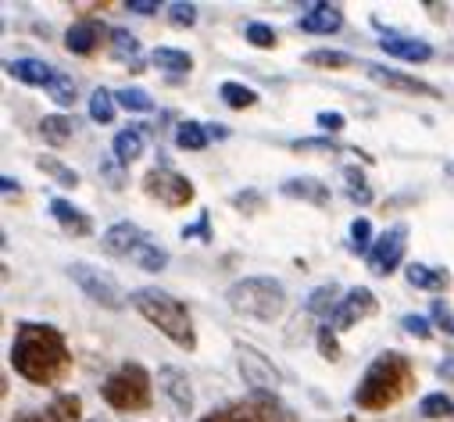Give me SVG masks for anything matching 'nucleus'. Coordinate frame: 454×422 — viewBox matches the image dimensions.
Instances as JSON below:
<instances>
[{"label":"nucleus","instance_id":"1","mask_svg":"<svg viewBox=\"0 0 454 422\" xmlns=\"http://www.w3.org/2000/svg\"><path fill=\"white\" fill-rule=\"evenodd\" d=\"M12 369L33 387H54L72 372L65 333L51 323H19L12 340Z\"/></svg>","mask_w":454,"mask_h":422},{"label":"nucleus","instance_id":"2","mask_svg":"<svg viewBox=\"0 0 454 422\" xmlns=\"http://www.w3.org/2000/svg\"><path fill=\"white\" fill-rule=\"evenodd\" d=\"M415 390V365L401 351H383L376 362L362 372L355 387V404L362 411H387L397 401H404Z\"/></svg>","mask_w":454,"mask_h":422},{"label":"nucleus","instance_id":"3","mask_svg":"<svg viewBox=\"0 0 454 422\" xmlns=\"http://www.w3.org/2000/svg\"><path fill=\"white\" fill-rule=\"evenodd\" d=\"M129 301H133V308L144 315V319L158 333H165L179 351H197L193 315H190V308L179 297H172L168 290H158V286H140V290H133Z\"/></svg>","mask_w":454,"mask_h":422},{"label":"nucleus","instance_id":"4","mask_svg":"<svg viewBox=\"0 0 454 422\" xmlns=\"http://www.w3.org/2000/svg\"><path fill=\"white\" fill-rule=\"evenodd\" d=\"M225 304H230L237 315H244V319L272 323L286 311V290L272 276H247L225 290Z\"/></svg>","mask_w":454,"mask_h":422},{"label":"nucleus","instance_id":"5","mask_svg":"<svg viewBox=\"0 0 454 422\" xmlns=\"http://www.w3.org/2000/svg\"><path fill=\"white\" fill-rule=\"evenodd\" d=\"M100 397L115 411H144L151 408V372L140 362H126L100 383Z\"/></svg>","mask_w":454,"mask_h":422},{"label":"nucleus","instance_id":"6","mask_svg":"<svg viewBox=\"0 0 454 422\" xmlns=\"http://www.w3.org/2000/svg\"><path fill=\"white\" fill-rule=\"evenodd\" d=\"M68 279H72L93 304H100V308H107V311H122V308H126V293L119 290V283L111 279L107 272L86 265V262L68 265Z\"/></svg>","mask_w":454,"mask_h":422},{"label":"nucleus","instance_id":"7","mask_svg":"<svg viewBox=\"0 0 454 422\" xmlns=\"http://www.w3.org/2000/svg\"><path fill=\"white\" fill-rule=\"evenodd\" d=\"M144 193H147L151 200L165 204V207H186V204H193V183H190L183 172H176L172 165L151 168V172L144 176Z\"/></svg>","mask_w":454,"mask_h":422},{"label":"nucleus","instance_id":"8","mask_svg":"<svg viewBox=\"0 0 454 422\" xmlns=\"http://www.w3.org/2000/svg\"><path fill=\"white\" fill-rule=\"evenodd\" d=\"M237 372L254 387V394H276L279 387V369L251 344H237Z\"/></svg>","mask_w":454,"mask_h":422},{"label":"nucleus","instance_id":"9","mask_svg":"<svg viewBox=\"0 0 454 422\" xmlns=\"http://www.w3.org/2000/svg\"><path fill=\"white\" fill-rule=\"evenodd\" d=\"M376 311H380L376 293H372L369 286H355V290H348L344 301H340V308H336V315H333V330H336V333H348V330L362 326L365 319H372Z\"/></svg>","mask_w":454,"mask_h":422},{"label":"nucleus","instance_id":"10","mask_svg":"<svg viewBox=\"0 0 454 422\" xmlns=\"http://www.w3.org/2000/svg\"><path fill=\"white\" fill-rule=\"evenodd\" d=\"M404 251H408V226L397 223V226H390V230L372 244V251H369V269H372L376 276H390V272H397V265L404 262Z\"/></svg>","mask_w":454,"mask_h":422},{"label":"nucleus","instance_id":"11","mask_svg":"<svg viewBox=\"0 0 454 422\" xmlns=\"http://www.w3.org/2000/svg\"><path fill=\"white\" fill-rule=\"evenodd\" d=\"M365 75L387 90H397V93H419V97H440V90L433 82H422L415 75H404V72H394V68H383V65H365Z\"/></svg>","mask_w":454,"mask_h":422},{"label":"nucleus","instance_id":"12","mask_svg":"<svg viewBox=\"0 0 454 422\" xmlns=\"http://www.w3.org/2000/svg\"><path fill=\"white\" fill-rule=\"evenodd\" d=\"M51 215H54V223L61 226V233H68V237H75V240L93 237L90 215H86L82 207H75L72 200H65V197H54V200H51Z\"/></svg>","mask_w":454,"mask_h":422},{"label":"nucleus","instance_id":"13","mask_svg":"<svg viewBox=\"0 0 454 422\" xmlns=\"http://www.w3.org/2000/svg\"><path fill=\"white\" fill-rule=\"evenodd\" d=\"M144 240H151V237H147L137 223H115V226L104 233V251L115 254V258H133V251H137Z\"/></svg>","mask_w":454,"mask_h":422},{"label":"nucleus","instance_id":"14","mask_svg":"<svg viewBox=\"0 0 454 422\" xmlns=\"http://www.w3.org/2000/svg\"><path fill=\"white\" fill-rule=\"evenodd\" d=\"M100 40H104V26H100L97 19H79V22L68 26V33H65V51L86 58V54H93V51L100 47Z\"/></svg>","mask_w":454,"mask_h":422},{"label":"nucleus","instance_id":"15","mask_svg":"<svg viewBox=\"0 0 454 422\" xmlns=\"http://www.w3.org/2000/svg\"><path fill=\"white\" fill-rule=\"evenodd\" d=\"M380 47L390 54V58H401V61H411V65H422L433 58V47L426 40H415V36H401V33H383L380 36Z\"/></svg>","mask_w":454,"mask_h":422},{"label":"nucleus","instance_id":"16","mask_svg":"<svg viewBox=\"0 0 454 422\" xmlns=\"http://www.w3.org/2000/svg\"><path fill=\"white\" fill-rule=\"evenodd\" d=\"M4 68H8L12 79H19V82H26V86H47V90H51V82L58 79L54 65H47V61H40V58H15V61H8Z\"/></svg>","mask_w":454,"mask_h":422},{"label":"nucleus","instance_id":"17","mask_svg":"<svg viewBox=\"0 0 454 422\" xmlns=\"http://www.w3.org/2000/svg\"><path fill=\"white\" fill-rule=\"evenodd\" d=\"M158 383H161L165 397H168L179 411H193V387H190V376H186L183 369L165 365V369L158 372Z\"/></svg>","mask_w":454,"mask_h":422},{"label":"nucleus","instance_id":"18","mask_svg":"<svg viewBox=\"0 0 454 422\" xmlns=\"http://www.w3.org/2000/svg\"><path fill=\"white\" fill-rule=\"evenodd\" d=\"M304 33H318V36H329V33H336L340 26H344V12H340L336 4H311L304 15H301V22H297Z\"/></svg>","mask_w":454,"mask_h":422},{"label":"nucleus","instance_id":"19","mask_svg":"<svg viewBox=\"0 0 454 422\" xmlns=\"http://www.w3.org/2000/svg\"><path fill=\"white\" fill-rule=\"evenodd\" d=\"M404 279H408L415 290H429V293L450 290V272H447V269H436V265H422V262H411V265L404 269Z\"/></svg>","mask_w":454,"mask_h":422},{"label":"nucleus","instance_id":"20","mask_svg":"<svg viewBox=\"0 0 454 422\" xmlns=\"http://www.w3.org/2000/svg\"><path fill=\"white\" fill-rule=\"evenodd\" d=\"M279 190H283L286 197H294V200H308V204H315V207H325V204H329V186L318 183V179H311V176L286 179Z\"/></svg>","mask_w":454,"mask_h":422},{"label":"nucleus","instance_id":"21","mask_svg":"<svg viewBox=\"0 0 454 422\" xmlns=\"http://www.w3.org/2000/svg\"><path fill=\"white\" fill-rule=\"evenodd\" d=\"M200 422H265V415H262V408L254 401H233L225 408L207 411Z\"/></svg>","mask_w":454,"mask_h":422},{"label":"nucleus","instance_id":"22","mask_svg":"<svg viewBox=\"0 0 454 422\" xmlns=\"http://www.w3.org/2000/svg\"><path fill=\"white\" fill-rule=\"evenodd\" d=\"M340 293V286L336 283H322V286H315L311 290V297H308V315H322V319H329V315H336V308H340V301L344 297H336Z\"/></svg>","mask_w":454,"mask_h":422},{"label":"nucleus","instance_id":"23","mask_svg":"<svg viewBox=\"0 0 454 422\" xmlns=\"http://www.w3.org/2000/svg\"><path fill=\"white\" fill-rule=\"evenodd\" d=\"M218 97H222L225 108H233V112H244V108H254L258 104V93L251 86H244V82H233V79L218 86Z\"/></svg>","mask_w":454,"mask_h":422},{"label":"nucleus","instance_id":"24","mask_svg":"<svg viewBox=\"0 0 454 422\" xmlns=\"http://www.w3.org/2000/svg\"><path fill=\"white\" fill-rule=\"evenodd\" d=\"M111 151H115V161L119 165H133L144 154V133L140 129H122L115 137V144H111Z\"/></svg>","mask_w":454,"mask_h":422},{"label":"nucleus","instance_id":"25","mask_svg":"<svg viewBox=\"0 0 454 422\" xmlns=\"http://www.w3.org/2000/svg\"><path fill=\"white\" fill-rule=\"evenodd\" d=\"M137 54H140V40L129 29H111V58L115 61H133V72H144L137 65Z\"/></svg>","mask_w":454,"mask_h":422},{"label":"nucleus","instance_id":"26","mask_svg":"<svg viewBox=\"0 0 454 422\" xmlns=\"http://www.w3.org/2000/svg\"><path fill=\"white\" fill-rule=\"evenodd\" d=\"M72 133H75V122H72L68 115H47V119L40 122V137H43L51 147H65V144L72 140Z\"/></svg>","mask_w":454,"mask_h":422},{"label":"nucleus","instance_id":"27","mask_svg":"<svg viewBox=\"0 0 454 422\" xmlns=\"http://www.w3.org/2000/svg\"><path fill=\"white\" fill-rule=\"evenodd\" d=\"M207 144H211L207 126H200V122H193V119L179 122V129H176V147H183V151H204Z\"/></svg>","mask_w":454,"mask_h":422},{"label":"nucleus","instance_id":"28","mask_svg":"<svg viewBox=\"0 0 454 422\" xmlns=\"http://www.w3.org/2000/svg\"><path fill=\"white\" fill-rule=\"evenodd\" d=\"M304 65L311 68H329V72H344L355 65V58L348 51H308L304 54Z\"/></svg>","mask_w":454,"mask_h":422},{"label":"nucleus","instance_id":"29","mask_svg":"<svg viewBox=\"0 0 454 422\" xmlns=\"http://www.w3.org/2000/svg\"><path fill=\"white\" fill-rule=\"evenodd\" d=\"M115 108H119L115 93L104 90V86H97V90H93V97H90V119H93V122H100V126H107L111 119H115Z\"/></svg>","mask_w":454,"mask_h":422},{"label":"nucleus","instance_id":"30","mask_svg":"<svg viewBox=\"0 0 454 422\" xmlns=\"http://www.w3.org/2000/svg\"><path fill=\"white\" fill-rule=\"evenodd\" d=\"M129 262H137L144 272H161L165 265H168V251H161L154 240H144L137 251H133V258Z\"/></svg>","mask_w":454,"mask_h":422},{"label":"nucleus","instance_id":"31","mask_svg":"<svg viewBox=\"0 0 454 422\" xmlns=\"http://www.w3.org/2000/svg\"><path fill=\"white\" fill-rule=\"evenodd\" d=\"M419 415L422 418H454V397L436 390V394H426L419 401Z\"/></svg>","mask_w":454,"mask_h":422},{"label":"nucleus","instance_id":"32","mask_svg":"<svg viewBox=\"0 0 454 422\" xmlns=\"http://www.w3.org/2000/svg\"><path fill=\"white\" fill-rule=\"evenodd\" d=\"M151 61L158 65V68H165V72H190L193 68V58L186 54V51H176V47H158L154 54H151Z\"/></svg>","mask_w":454,"mask_h":422},{"label":"nucleus","instance_id":"33","mask_svg":"<svg viewBox=\"0 0 454 422\" xmlns=\"http://www.w3.org/2000/svg\"><path fill=\"white\" fill-rule=\"evenodd\" d=\"M258 408H262V415H265V422H297V415L276 397V394H254L251 397Z\"/></svg>","mask_w":454,"mask_h":422},{"label":"nucleus","instance_id":"34","mask_svg":"<svg viewBox=\"0 0 454 422\" xmlns=\"http://www.w3.org/2000/svg\"><path fill=\"white\" fill-rule=\"evenodd\" d=\"M115 100L122 104L126 112H154V100H151V93H147V90H137V86L119 90V93H115Z\"/></svg>","mask_w":454,"mask_h":422},{"label":"nucleus","instance_id":"35","mask_svg":"<svg viewBox=\"0 0 454 422\" xmlns=\"http://www.w3.org/2000/svg\"><path fill=\"white\" fill-rule=\"evenodd\" d=\"M344 179H348V197H351L355 204H369V200H372V190H369V183H365V172H362V168L348 165V168H344Z\"/></svg>","mask_w":454,"mask_h":422},{"label":"nucleus","instance_id":"36","mask_svg":"<svg viewBox=\"0 0 454 422\" xmlns=\"http://www.w3.org/2000/svg\"><path fill=\"white\" fill-rule=\"evenodd\" d=\"M244 36H247V43H251V47H258V51H272V47L279 43L276 29H272V26H265V22H251V26L244 29Z\"/></svg>","mask_w":454,"mask_h":422},{"label":"nucleus","instance_id":"37","mask_svg":"<svg viewBox=\"0 0 454 422\" xmlns=\"http://www.w3.org/2000/svg\"><path fill=\"white\" fill-rule=\"evenodd\" d=\"M51 100L54 104H61V108H72L75 104V82H72V75H65V72H58V79L51 82Z\"/></svg>","mask_w":454,"mask_h":422},{"label":"nucleus","instance_id":"38","mask_svg":"<svg viewBox=\"0 0 454 422\" xmlns=\"http://www.w3.org/2000/svg\"><path fill=\"white\" fill-rule=\"evenodd\" d=\"M351 251L369 258V251H372V226H369V219H355L351 223Z\"/></svg>","mask_w":454,"mask_h":422},{"label":"nucleus","instance_id":"39","mask_svg":"<svg viewBox=\"0 0 454 422\" xmlns=\"http://www.w3.org/2000/svg\"><path fill=\"white\" fill-rule=\"evenodd\" d=\"M40 165V172H47V176H54L61 186H79V172H72V168H65L61 161H54V158H40L36 161Z\"/></svg>","mask_w":454,"mask_h":422},{"label":"nucleus","instance_id":"40","mask_svg":"<svg viewBox=\"0 0 454 422\" xmlns=\"http://www.w3.org/2000/svg\"><path fill=\"white\" fill-rule=\"evenodd\" d=\"M315 340H318V355H322L325 362H340V344H336V330H333L329 323H325V326H318Z\"/></svg>","mask_w":454,"mask_h":422},{"label":"nucleus","instance_id":"41","mask_svg":"<svg viewBox=\"0 0 454 422\" xmlns=\"http://www.w3.org/2000/svg\"><path fill=\"white\" fill-rule=\"evenodd\" d=\"M168 22L179 29H190L197 22V4H168Z\"/></svg>","mask_w":454,"mask_h":422},{"label":"nucleus","instance_id":"42","mask_svg":"<svg viewBox=\"0 0 454 422\" xmlns=\"http://www.w3.org/2000/svg\"><path fill=\"white\" fill-rule=\"evenodd\" d=\"M433 323H436L443 333H450V337H454V311H450L443 301H433Z\"/></svg>","mask_w":454,"mask_h":422},{"label":"nucleus","instance_id":"43","mask_svg":"<svg viewBox=\"0 0 454 422\" xmlns=\"http://www.w3.org/2000/svg\"><path fill=\"white\" fill-rule=\"evenodd\" d=\"M401 326H404L411 337H419V340H429V337H433V330H429V323L422 319V315H404Z\"/></svg>","mask_w":454,"mask_h":422},{"label":"nucleus","instance_id":"44","mask_svg":"<svg viewBox=\"0 0 454 422\" xmlns=\"http://www.w3.org/2000/svg\"><path fill=\"white\" fill-rule=\"evenodd\" d=\"M315 122H318V129H325V133H340V129L348 126V119L340 115V112H318Z\"/></svg>","mask_w":454,"mask_h":422},{"label":"nucleus","instance_id":"45","mask_svg":"<svg viewBox=\"0 0 454 422\" xmlns=\"http://www.w3.org/2000/svg\"><path fill=\"white\" fill-rule=\"evenodd\" d=\"M15 422H68V418L58 415L54 408H43V411H19Z\"/></svg>","mask_w":454,"mask_h":422},{"label":"nucleus","instance_id":"46","mask_svg":"<svg viewBox=\"0 0 454 422\" xmlns=\"http://www.w3.org/2000/svg\"><path fill=\"white\" fill-rule=\"evenodd\" d=\"M262 193H254V190H247V193H237L233 197V207H254V211H262Z\"/></svg>","mask_w":454,"mask_h":422},{"label":"nucleus","instance_id":"47","mask_svg":"<svg viewBox=\"0 0 454 422\" xmlns=\"http://www.w3.org/2000/svg\"><path fill=\"white\" fill-rule=\"evenodd\" d=\"M183 237H200L204 244L211 240V230H207V211L200 215V223H197V226H186V230H183Z\"/></svg>","mask_w":454,"mask_h":422},{"label":"nucleus","instance_id":"48","mask_svg":"<svg viewBox=\"0 0 454 422\" xmlns=\"http://www.w3.org/2000/svg\"><path fill=\"white\" fill-rule=\"evenodd\" d=\"M294 151H329V154H333L336 147H333L329 140H297V144H294Z\"/></svg>","mask_w":454,"mask_h":422},{"label":"nucleus","instance_id":"49","mask_svg":"<svg viewBox=\"0 0 454 422\" xmlns=\"http://www.w3.org/2000/svg\"><path fill=\"white\" fill-rule=\"evenodd\" d=\"M126 8H129V12H137V15H154V12H158L154 0H129Z\"/></svg>","mask_w":454,"mask_h":422},{"label":"nucleus","instance_id":"50","mask_svg":"<svg viewBox=\"0 0 454 422\" xmlns=\"http://www.w3.org/2000/svg\"><path fill=\"white\" fill-rule=\"evenodd\" d=\"M0 183H4V193H19V179H12V176H4V179H0Z\"/></svg>","mask_w":454,"mask_h":422}]
</instances>
